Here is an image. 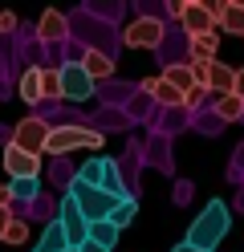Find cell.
<instances>
[{
  "label": "cell",
  "mask_w": 244,
  "mask_h": 252,
  "mask_svg": "<svg viewBox=\"0 0 244 252\" xmlns=\"http://www.w3.org/2000/svg\"><path fill=\"white\" fill-rule=\"evenodd\" d=\"M57 224H61V232H65V240H70V248H81L90 240V220L81 216V208L73 203V195L65 191L61 195V208H57Z\"/></svg>",
  "instance_id": "6"
},
{
  "label": "cell",
  "mask_w": 244,
  "mask_h": 252,
  "mask_svg": "<svg viewBox=\"0 0 244 252\" xmlns=\"http://www.w3.org/2000/svg\"><path fill=\"white\" fill-rule=\"evenodd\" d=\"M102 191H110V195H118V199H126V191H122V183H118V163H114V159H106V175H102Z\"/></svg>",
  "instance_id": "24"
},
{
  "label": "cell",
  "mask_w": 244,
  "mask_h": 252,
  "mask_svg": "<svg viewBox=\"0 0 244 252\" xmlns=\"http://www.w3.org/2000/svg\"><path fill=\"white\" fill-rule=\"evenodd\" d=\"M16 94H21L29 106L45 102V94H41V65H29V69L21 73V86H16Z\"/></svg>",
  "instance_id": "17"
},
{
  "label": "cell",
  "mask_w": 244,
  "mask_h": 252,
  "mask_svg": "<svg viewBox=\"0 0 244 252\" xmlns=\"http://www.w3.org/2000/svg\"><path fill=\"white\" fill-rule=\"evenodd\" d=\"M142 94H151L159 106H183V94H179L171 82H163V73H159V77H146V82H142Z\"/></svg>",
  "instance_id": "14"
},
{
  "label": "cell",
  "mask_w": 244,
  "mask_h": 252,
  "mask_svg": "<svg viewBox=\"0 0 244 252\" xmlns=\"http://www.w3.org/2000/svg\"><path fill=\"white\" fill-rule=\"evenodd\" d=\"M0 33H16V12L12 8H0Z\"/></svg>",
  "instance_id": "28"
},
{
  "label": "cell",
  "mask_w": 244,
  "mask_h": 252,
  "mask_svg": "<svg viewBox=\"0 0 244 252\" xmlns=\"http://www.w3.org/2000/svg\"><path fill=\"white\" fill-rule=\"evenodd\" d=\"M211 114L224 118V122H244V98L240 94H224V98L211 102Z\"/></svg>",
  "instance_id": "18"
},
{
  "label": "cell",
  "mask_w": 244,
  "mask_h": 252,
  "mask_svg": "<svg viewBox=\"0 0 244 252\" xmlns=\"http://www.w3.org/2000/svg\"><path fill=\"white\" fill-rule=\"evenodd\" d=\"M135 216H139V199H135V195H126V199L118 203V208L110 212V224L122 232V228H130V224H135Z\"/></svg>",
  "instance_id": "22"
},
{
  "label": "cell",
  "mask_w": 244,
  "mask_h": 252,
  "mask_svg": "<svg viewBox=\"0 0 244 252\" xmlns=\"http://www.w3.org/2000/svg\"><path fill=\"white\" fill-rule=\"evenodd\" d=\"M216 33L244 37V0H224V4H216Z\"/></svg>",
  "instance_id": "10"
},
{
  "label": "cell",
  "mask_w": 244,
  "mask_h": 252,
  "mask_svg": "<svg viewBox=\"0 0 244 252\" xmlns=\"http://www.w3.org/2000/svg\"><path fill=\"white\" fill-rule=\"evenodd\" d=\"M57 73H61V98H70V102H90L94 98V82L77 61H61Z\"/></svg>",
  "instance_id": "7"
},
{
  "label": "cell",
  "mask_w": 244,
  "mask_h": 252,
  "mask_svg": "<svg viewBox=\"0 0 244 252\" xmlns=\"http://www.w3.org/2000/svg\"><path fill=\"white\" fill-rule=\"evenodd\" d=\"M77 252H110V248H98V244H90V240H86V244H81Z\"/></svg>",
  "instance_id": "33"
},
{
  "label": "cell",
  "mask_w": 244,
  "mask_h": 252,
  "mask_svg": "<svg viewBox=\"0 0 244 252\" xmlns=\"http://www.w3.org/2000/svg\"><path fill=\"white\" fill-rule=\"evenodd\" d=\"M65 252H77V248H65Z\"/></svg>",
  "instance_id": "34"
},
{
  "label": "cell",
  "mask_w": 244,
  "mask_h": 252,
  "mask_svg": "<svg viewBox=\"0 0 244 252\" xmlns=\"http://www.w3.org/2000/svg\"><path fill=\"white\" fill-rule=\"evenodd\" d=\"M8 187H12V203H29V199H37V191H41L37 179H16Z\"/></svg>",
  "instance_id": "23"
},
{
  "label": "cell",
  "mask_w": 244,
  "mask_h": 252,
  "mask_svg": "<svg viewBox=\"0 0 244 252\" xmlns=\"http://www.w3.org/2000/svg\"><path fill=\"white\" fill-rule=\"evenodd\" d=\"M171 252H204V248H191V244H187V240H179V244H175V248H171Z\"/></svg>",
  "instance_id": "32"
},
{
  "label": "cell",
  "mask_w": 244,
  "mask_h": 252,
  "mask_svg": "<svg viewBox=\"0 0 244 252\" xmlns=\"http://www.w3.org/2000/svg\"><path fill=\"white\" fill-rule=\"evenodd\" d=\"M49 118H41V114H29V118H21L12 126V138L8 143L12 147H21V151H29V155H45V143H49Z\"/></svg>",
  "instance_id": "4"
},
{
  "label": "cell",
  "mask_w": 244,
  "mask_h": 252,
  "mask_svg": "<svg viewBox=\"0 0 244 252\" xmlns=\"http://www.w3.org/2000/svg\"><path fill=\"white\" fill-rule=\"evenodd\" d=\"M187 49H191V61H220V33L187 37Z\"/></svg>",
  "instance_id": "15"
},
{
  "label": "cell",
  "mask_w": 244,
  "mask_h": 252,
  "mask_svg": "<svg viewBox=\"0 0 244 252\" xmlns=\"http://www.w3.org/2000/svg\"><path fill=\"white\" fill-rule=\"evenodd\" d=\"M179 25H183V33H187V37L216 33V4H200V0H187L183 12H179Z\"/></svg>",
  "instance_id": "8"
},
{
  "label": "cell",
  "mask_w": 244,
  "mask_h": 252,
  "mask_svg": "<svg viewBox=\"0 0 244 252\" xmlns=\"http://www.w3.org/2000/svg\"><path fill=\"white\" fill-rule=\"evenodd\" d=\"M65 248H70V240H65L61 224H57V220H49V224H45V232H41V240H37V248H33V252H65Z\"/></svg>",
  "instance_id": "20"
},
{
  "label": "cell",
  "mask_w": 244,
  "mask_h": 252,
  "mask_svg": "<svg viewBox=\"0 0 244 252\" xmlns=\"http://www.w3.org/2000/svg\"><path fill=\"white\" fill-rule=\"evenodd\" d=\"M208 94H216V98H224V94L236 90V69L228 65V61H211L208 65V82H204Z\"/></svg>",
  "instance_id": "11"
},
{
  "label": "cell",
  "mask_w": 244,
  "mask_h": 252,
  "mask_svg": "<svg viewBox=\"0 0 244 252\" xmlns=\"http://www.w3.org/2000/svg\"><path fill=\"white\" fill-rule=\"evenodd\" d=\"M0 208H12V187L0 183Z\"/></svg>",
  "instance_id": "30"
},
{
  "label": "cell",
  "mask_w": 244,
  "mask_h": 252,
  "mask_svg": "<svg viewBox=\"0 0 244 252\" xmlns=\"http://www.w3.org/2000/svg\"><path fill=\"white\" fill-rule=\"evenodd\" d=\"M118 228L110 224V220H98V224H90V244H98V248H110L114 252V244H118Z\"/></svg>",
  "instance_id": "21"
},
{
  "label": "cell",
  "mask_w": 244,
  "mask_h": 252,
  "mask_svg": "<svg viewBox=\"0 0 244 252\" xmlns=\"http://www.w3.org/2000/svg\"><path fill=\"white\" fill-rule=\"evenodd\" d=\"M106 147V134L102 130H90L81 122H61L49 130V143L45 151L49 155H70V151H102Z\"/></svg>",
  "instance_id": "2"
},
{
  "label": "cell",
  "mask_w": 244,
  "mask_h": 252,
  "mask_svg": "<svg viewBox=\"0 0 244 252\" xmlns=\"http://www.w3.org/2000/svg\"><path fill=\"white\" fill-rule=\"evenodd\" d=\"M232 94H240V98H244V65L236 69V90H232Z\"/></svg>",
  "instance_id": "31"
},
{
  "label": "cell",
  "mask_w": 244,
  "mask_h": 252,
  "mask_svg": "<svg viewBox=\"0 0 244 252\" xmlns=\"http://www.w3.org/2000/svg\"><path fill=\"white\" fill-rule=\"evenodd\" d=\"M41 94L45 98H61V73L57 69H41Z\"/></svg>",
  "instance_id": "26"
},
{
  "label": "cell",
  "mask_w": 244,
  "mask_h": 252,
  "mask_svg": "<svg viewBox=\"0 0 244 252\" xmlns=\"http://www.w3.org/2000/svg\"><path fill=\"white\" fill-rule=\"evenodd\" d=\"M65 33H70V21H65V12L45 8V12H41V21H37V37H41L45 45H57V41H65Z\"/></svg>",
  "instance_id": "12"
},
{
  "label": "cell",
  "mask_w": 244,
  "mask_h": 252,
  "mask_svg": "<svg viewBox=\"0 0 244 252\" xmlns=\"http://www.w3.org/2000/svg\"><path fill=\"white\" fill-rule=\"evenodd\" d=\"M4 175L16 183V179H37L41 175V155H29L21 147H4Z\"/></svg>",
  "instance_id": "9"
},
{
  "label": "cell",
  "mask_w": 244,
  "mask_h": 252,
  "mask_svg": "<svg viewBox=\"0 0 244 252\" xmlns=\"http://www.w3.org/2000/svg\"><path fill=\"white\" fill-rule=\"evenodd\" d=\"M77 65L90 73V82L98 86V82H106V77H114V57L110 53H102V49H86L77 57Z\"/></svg>",
  "instance_id": "13"
},
{
  "label": "cell",
  "mask_w": 244,
  "mask_h": 252,
  "mask_svg": "<svg viewBox=\"0 0 244 252\" xmlns=\"http://www.w3.org/2000/svg\"><path fill=\"white\" fill-rule=\"evenodd\" d=\"M8 224H12V208H0V240H4V232H8Z\"/></svg>",
  "instance_id": "29"
},
{
  "label": "cell",
  "mask_w": 244,
  "mask_h": 252,
  "mask_svg": "<svg viewBox=\"0 0 244 252\" xmlns=\"http://www.w3.org/2000/svg\"><path fill=\"white\" fill-rule=\"evenodd\" d=\"M102 175H106V155H94V159H86L77 167L73 183H86V187H102Z\"/></svg>",
  "instance_id": "19"
},
{
  "label": "cell",
  "mask_w": 244,
  "mask_h": 252,
  "mask_svg": "<svg viewBox=\"0 0 244 252\" xmlns=\"http://www.w3.org/2000/svg\"><path fill=\"white\" fill-rule=\"evenodd\" d=\"M25 240H29V220L12 216V224H8V232H4V244H25Z\"/></svg>",
  "instance_id": "25"
},
{
  "label": "cell",
  "mask_w": 244,
  "mask_h": 252,
  "mask_svg": "<svg viewBox=\"0 0 244 252\" xmlns=\"http://www.w3.org/2000/svg\"><path fill=\"white\" fill-rule=\"evenodd\" d=\"M163 82H171L179 94H183V98L195 90V77H191V65H187V61H171V65L163 69Z\"/></svg>",
  "instance_id": "16"
},
{
  "label": "cell",
  "mask_w": 244,
  "mask_h": 252,
  "mask_svg": "<svg viewBox=\"0 0 244 252\" xmlns=\"http://www.w3.org/2000/svg\"><path fill=\"white\" fill-rule=\"evenodd\" d=\"M70 195H73V203L81 208V216H86L90 224H98V220H110V212L122 203L118 195L102 191V187H86V183H70Z\"/></svg>",
  "instance_id": "3"
},
{
  "label": "cell",
  "mask_w": 244,
  "mask_h": 252,
  "mask_svg": "<svg viewBox=\"0 0 244 252\" xmlns=\"http://www.w3.org/2000/svg\"><path fill=\"white\" fill-rule=\"evenodd\" d=\"M204 102H208V90H204V86H195V90L187 94V98H183V106H187V110H200Z\"/></svg>",
  "instance_id": "27"
},
{
  "label": "cell",
  "mask_w": 244,
  "mask_h": 252,
  "mask_svg": "<svg viewBox=\"0 0 244 252\" xmlns=\"http://www.w3.org/2000/svg\"><path fill=\"white\" fill-rule=\"evenodd\" d=\"M228 228H232V212H228V203H224V199H211L208 208L191 220L187 244H191V248H204V252H216L220 240L228 236Z\"/></svg>",
  "instance_id": "1"
},
{
  "label": "cell",
  "mask_w": 244,
  "mask_h": 252,
  "mask_svg": "<svg viewBox=\"0 0 244 252\" xmlns=\"http://www.w3.org/2000/svg\"><path fill=\"white\" fill-rule=\"evenodd\" d=\"M163 37H167V29H163V21H155V17H135L122 29V45L126 49H159Z\"/></svg>",
  "instance_id": "5"
}]
</instances>
